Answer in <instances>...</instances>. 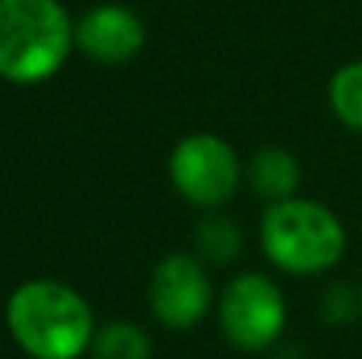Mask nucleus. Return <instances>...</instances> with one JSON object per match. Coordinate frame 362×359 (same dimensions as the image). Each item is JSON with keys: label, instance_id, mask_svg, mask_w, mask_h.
Listing matches in <instances>:
<instances>
[{"label": "nucleus", "instance_id": "obj_1", "mask_svg": "<svg viewBox=\"0 0 362 359\" xmlns=\"http://www.w3.org/2000/svg\"><path fill=\"white\" fill-rule=\"evenodd\" d=\"M6 328L32 359H80L93 347V309L57 280H29L6 302Z\"/></svg>", "mask_w": 362, "mask_h": 359}, {"label": "nucleus", "instance_id": "obj_2", "mask_svg": "<svg viewBox=\"0 0 362 359\" xmlns=\"http://www.w3.org/2000/svg\"><path fill=\"white\" fill-rule=\"evenodd\" d=\"M61 0H0V76L42 83L64 67L76 42Z\"/></svg>", "mask_w": 362, "mask_h": 359}, {"label": "nucleus", "instance_id": "obj_3", "mask_svg": "<svg viewBox=\"0 0 362 359\" xmlns=\"http://www.w3.org/2000/svg\"><path fill=\"white\" fill-rule=\"evenodd\" d=\"M261 242L267 258L289 273H321L340 261L346 233L318 201L286 197L264 213Z\"/></svg>", "mask_w": 362, "mask_h": 359}, {"label": "nucleus", "instance_id": "obj_4", "mask_svg": "<svg viewBox=\"0 0 362 359\" xmlns=\"http://www.w3.org/2000/svg\"><path fill=\"white\" fill-rule=\"evenodd\" d=\"M286 324L280 286L264 273H242L223 290L219 328L238 350H267Z\"/></svg>", "mask_w": 362, "mask_h": 359}, {"label": "nucleus", "instance_id": "obj_5", "mask_svg": "<svg viewBox=\"0 0 362 359\" xmlns=\"http://www.w3.org/2000/svg\"><path fill=\"white\" fill-rule=\"evenodd\" d=\"M169 178L185 201L197 207H219L235 194L242 165L226 140L213 134H191L172 150Z\"/></svg>", "mask_w": 362, "mask_h": 359}, {"label": "nucleus", "instance_id": "obj_6", "mask_svg": "<svg viewBox=\"0 0 362 359\" xmlns=\"http://www.w3.org/2000/svg\"><path fill=\"white\" fill-rule=\"evenodd\" d=\"M210 280L191 254H169L159 261L150 277L153 315L165 328L185 331L197 324L210 309Z\"/></svg>", "mask_w": 362, "mask_h": 359}, {"label": "nucleus", "instance_id": "obj_7", "mask_svg": "<svg viewBox=\"0 0 362 359\" xmlns=\"http://www.w3.org/2000/svg\"><path fill=\"white\" fill-rule=\"evenodd\" d=\"M74 38L93 61L124 64L144 48L146 25L134 10L121 4H102L76 23Z\"/></svg>", "mask_w": 362, "mask_h": 359}, {"label": "nucleus", "instance_id": "obj_8", "mask_svg": "<svg viewBox=\"0 0 362 359\" xmlns=\"http://www.w3.org/2000/svg\"><path fill=\"white\" fill-rule=\"evenodd\" d=\"M251 184H255V191L261 197H267L270 204L276 201H286V197L296 194V188H299V165H296V159L289 156L286 150H280V146H267V150H261L255 159H251Z\"/></svg>", "mask_w": 362, "mask_h": 359}, {"label": "nucleus", "instance_id": "obj_9", "mask_svg": "<svg viewBox=\"0 0 362 359\" xmlns=\"http://www.w3.org/2000/svg\"><path fill=\"white\" fill-rule=\"evenodd\" d=\"M93 356L95 359H150L153 343L144 328L131 322H112L95 331L93 337Z\"/></svg>", "mask_w": 362, "mask_h": 359}, {"label": "nucleus", "instance_id": "obj_10", "mask_svg": "<svg viewBox=\"0 0 362 359\" xmlns=\"http://www.w3.org/2000/svg\"><path fill=\"white\" fill-rule=\"evenodd\" d=\"M194 245L204 258L216 261V264H226L238 254L242 248V235H238V226L229 220V216H219V213H210L197 223L194 229Z\"/></svg>", "mask_w": 362, "mask_h": 359}, {"label": "nucleus", "instance_id": "obj_11", "mask_svg": "<svg viewBox=\"0 0 362 359\" xmlns=\"http://www.w3.org/2000/svg\"><path fill=\"white\" fill-rule=\"evenodd\" d=\"M331 108L353 131H362V61L340 67L331 80Z\"/></svg>", "mask_w": 362, "mask_h": 359}, {"label": "nucleus", "instance_id": "obj_12", "mask_svg": "<svg viewBox=\"0 0 362 359\" xmlns=\"http://www.w3.org/2000/svg\"><path fill=\"white\" fill-rule=\"evenodd\" d=\"M325 315L331 318V322H346V318H353V296L344 286H334L325 296Z\"/></svg>", "mask_w": 362, "mask_h": 359}]
</instances>
